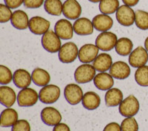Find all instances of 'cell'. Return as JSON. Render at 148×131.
I'll return each instance as SVG.
<instances>
[{
    "label": "cell",
    "mask_w": 148,
    "mask_h": 131,
    "mask_svg": "<svg viewBox=\"0 0 148 131\" xmlns=\"http://www.w3.org/2000/svg\"><path fill=\"white\" fill-rule=\"evenodd\" d=\"M120 114L125 117H133L139 110V102L133 95L125 98L119 107Z\"/></svg>",
    "instance_id": "obj_1"
},
{
    "label": "cell",
    "mask_w": 148,
    "mask_h": 131,
    "mask_svg": "<svg viewBox=\"0 0 148 131\" xmlns=\"http://www.w3.org/2000/svg\"><path fill=\"white\" fill-rule=\"evenodd\" d=\"M42 45L47 52L51 53L59 52L62 47L60 38L53 30H48L42 36Z\"/></svg>",
    "instance_id": "obj_2"
},
{
    "label": "cell",
    "mask_w": 148,
    "mask_h": 131,
    "mask_svg": "<svg viewBox=\"0 0 148 131\" xmlns=\"http://www.w3.org/2000/svg\"><path fill=\"white\" fill-rule=\"evenodd\" d=\"M96 71L93 65L83 64L79 66L74 73V78L78 84H86L93 80L96 76Z\"/></svg>",
    "instance_id": "obj_3"
},
{
    "label": "cell",
    "mask_w": 148,
    "mask_h": 131,
    "mask_svg": "<svg viewBox=\"0 0 148 131\" xmlns=\"http://www.w3.org/2000/svg\"><path fill=\"white\" fill-rule=\"evenodd\" d=\"M39 99V94L35 90L27 87L18 92L17 96V103L19 107L28 108L35 105Z\"/></svg>",
    "instance_id": "obj_4"
},
{
    "label": "cell",
    "mask_w": 148,
    "mask_h": 131,
    "mask_svg": "<svg viewBox=\"0 0 148 131\" xmlns=\"http://www.w3.org/2000/svg\"><path fill=\"white\" fill-rule=\"evenodd\" d=\"M60 88L54 84H47L40 90L39 100L44 104H53L58 101L60 97Z\"/></svg>",
    "instance_id": "obj_5"
},
{
    "label": "cell",
    "mask_w": 148,
    "mask_h": 131,
    "mask_svg": "<svg viewBox=\"0 0 148 131\" xmlns=\"http://www.w3.org/2000/svg\"><path fill=\"white\" fill-rule=\"evenodd\" d=\"M79 56L78 47L74 42H67L64 44L59 51V59L60 62L69 64L76 60Z\"/></svg>",
    "instance_id": "obj_6"
},
{
    "label": "cell",
    "mask_w": 148,
    "mask_h": 131,
    "mask_svg": "<svg viewBox=\"0 0 148 131\" xmlns=\"http://www.w3.org/2000/svg\"><path fill=\"white\" fill-rule=\"evenodd\" d=\"M118 41L117 36L112 32H102L99 34L96 39V45L103 51H110L116 47Z\"/></svg>",
    "instance_id": "obj_7"
},
{
    "label": "cell",
    "mask_w": 148,
    "mask_h": 131,
    "mask_svg": "<svg viewBox=\"0 0 148 131\" xmlns=\"http://www.w3.org/2000/svg\"><path fill=\"white\" fill-rule=\"evenodd\" d=\"M116 16L120 25L125 27H129L133 25L135 22L136 14L131 8L126 5H123L117 10Z\"/></svg>",
    "instance_id": "obj_8"
},
{
    "label": "cell",
    "mask_w": 148,
    "mask_h": 131,
    "mask_svg": "<svg viewBox=\"0 0 148 131\" xmlns=\"http://www.w3.org/2000/svg\"><path fill=\"white\" fill-rule=\"evenodd\" d=\"M64 98L71 105H76L81 102L83 98V91L78 84H68L64 87Z\"/></svg>",
    "instance_id": "obj_9"
},
{
    "label": "cell",
    "mask_w": 148,
    "mask_h": 131,
    "mask_svg": "<svg viewBox=\"0 0 148 131\" xmlns=\"http://www.w3.org/2000/svg\"><path fill=\"white\" fill-rule=\"evenodd\" d=\"M99 49L93 44H86L84 45L79 51V61L84 64H88L96 59L99 55Z\"/></svg>",
    "instance_id": "obj_10"
},
{
    "label": "cell",
    "mask_w": 148,
    "mask_h": 131,
    "mask_svg": "<svg viewBox=\"0 0 148 131\" xmlns=\"http://www.w3.org/2000/svg\"><path fill=\"white\" fill-rule=\"evenodd\" d=\"M148 62V52L146 49L138 46L129 56V63L133 67L145 66Z\"/></svg>",
    "instance_id": "obj_11"
},
{
    "label": "cell",
    "mask_w": 148,
    "mask_h": 131,
    "mask_svg": "<svg viewBox=\"0 0 148 131\" xmlns=\"http://www.w3.org/2000/svg\"><path fill=\"white\" fill-rule=\"evenodd\" d=\"M54 30L56 35L62 39L67 40L72 39L73 35V26L67 19H60L57 21L54 27Z\"/></svg>",
    "instance_id": "obj_12"
},
{
    "label": "cell",
    "mask_w": 148,
    "mask_h": 131,
    "mask_svg": "<svg viewBox=\"0 0 148 131\" xmlns=\"http://www.w3.org/2000/svg\"><path fill=\"white\" fill-rule=\"evenodd\" d=\"M41 119L48 126H56L62 121V115L57 109L53 107H47L41 112Z\"/></svg>",
    "instance_id": "obj_13"
},
{
    "label": "cell",
    "mask_w": 148,
    "mask_h": 131,
    "mask_svg": "<svg viewBox=\"0 0 148 131\" xmlns=\"http://www.w3.org/2000/svg\"><path fill=\"white\" fill-rule=\"evenodd\" d=\"M50 26V22L41 16H34L29 21V29L36 35L45 34L49 30Z\"/></svg>",
    "instance_id": "obj_14"
},
{
    "label": "cell",
    "mask_w": 148,
    "mask_h": 131,
    "mask_svg": "<svg viewBox=\"0 0 148 131\" xmlns=\"http://www.w3.org/2000/svg\"><path fill=\"white\" fill-rule=\"evenodd\" d=\"M63 15L71 20L79 19L82 14V7L76 0H66L63 4Z\"/></svg>",
    "instance_id": "obj_15"
},
{
    "label": "cell",
    "mask_w": 148,
    "mask_h": 131,
    "mask_svg": "<svg viewBox=\"0 0 148 131\" xmlns=\"http://www.w3.org/2000/svg\"><path fill=\"white\" fill-rule=\"evenodd\" d=\"M130 67L126 62L119 61L113 63L110 69V74L116 79H125L130 75Z\"/></svg>",
    "instance_id": "obj_16"
},
{
    "label": "cell",
    "mask_w": 148,
    "mask_h": 131,
    "mask_svg": "<svg viewBox=\"0 0 148 131\" xmlns=\"http://www.w3.org/2000/svg\"><path fill=\"white\" fill-rule=\"evenodd\" d=\"M74 32L79 36H88L93 33V25L87 18H79L73 25Z\"/></svg>",
    "instance_id": "obj_17"
},
{
    "label": "cell",
    "mask_w": 148,
    "mask_h": 131,
    "mask_svg": "<svg viewBox=\"0 0 148 131\" xmlns=\"http://www.w3.org/2000/svg\"><path fill=\"white\" fill-rule=\"evenodd\" d=\"M93 83L97 89L100 91H108L113 87L114 80L110 74L102 72L96 75L93 79Z\"/></svg>",
    "instance_id": "obj_18"
},
{
    "label": "cell",
    "mask_w": 148,
    "mask_h": 131,
    "mask_svg": "<svg viewBox=\"0 0 148 131\" xmlns=\"http://www.w3.org/2000/svg\"><path fill=\"white\" fill-rule=\"evenodd\" d=\"M93 27L98 31L100 32H107L113 27V19L106 14H99L92 19Z\"/></svg>",
    "instance_id": "obj_19"
},
{
    "label": "cell",
    "mask_w": 148,
    "mask_h": 131,
    "mask_svg": "<svg viewBox=\"0 0 148 131\" xmlns=\"http://www.w3.org/2000/svg\"><path fill=\"white\" fill-rule=\"evenodd\" d=\"M13 81L18 88L24 89L28 87L31 84L32 76L26 70L18 69L14 72Z\"/></svg>",
    "instance_id": "obj_20"
},
{
    "label": "cell",
    "mask_w": 148,
    "mask_h": 131,
    "mask_svg": "<svg viewBox=\"0 0 148 131\" xmlns=\"http://www.w3.org/2000/svg\"><path fill=\"white\" fill-rule=\"evenodd\" d=\"M29 21L27 14L21 10L14 11L10 19L12 25L18 30H26L29 27Z\"/></svg>",
    "instance_id": "obj_21"
},
{
    "label": "cell",
    "mask_w": 148,
    "mask_h": 131,
    "mask_svg": "<svg viewBox=\"0 0 148 131\" xmlns=\"http://www.w3.org/2000/svg\"><path fill=\"white\" fill-rule=\"evenodd\" d=\"M17 99L16 95L11 87L8 86L0 87V102L6 108H11Z\"/></svg>",
    "instance_id": "obj_22"
},
{
    "label": "cell",
    "mask_w": 148,
    "mask_h": 131,
    "mask_svg": "<svg viewBox=\"0 0 148 131\" xmlns=\"http://www.w3.org/2000/svg\"><path fill=\"white\" fill-rule=\"evenodd\" d=\"M92 62V65L95 69L99 72L102 73L110 69L111 66L113 64V59L110 54L103 53L99 54Z\"/></svg>",
    "instance_id": "obj_23"
},
{
    "label": "cell",
    "mask_w": 148,
    "mask_h": 131,
    "mask_svg": "<svg viewBox=\"0 0 148 131\" xmlns=\"http://www.w3.org/2000/svg\"><path fill=\"white\" fill-rule=\"evenodd\" d=\"M105 104L108 108H113L119 105L123 101V93L118 88H111L105 93Z\"/></svg>",
    "instance_id": "obj_24"
},
{
    "label": "cell",
    "mask_w": 148,
    "mask_h": 131,
    "mask_svg": "<svg viewBox=\"0 0 148 131\" xmlns=\"http://www.w3.org/2000/svg\"><path fill=\"white\" fill-rule=\"evenodd\" d=\"M82 103L85 109L93 110L99 107L101 104V99L96 93L93 91H89L84 94Z\"/></svg>",
    "instance_id": "obj_25"
},
{
    "label": "cell",
    "mask_w": 148,
    "mask_h": 131,
    "mask_svg": "<svg viewBox=\"0 0 148 131\" xmlns=\"http://www.w3.org/2000/svg\"><path fill=\"white\" fill-rule=\"evenodd\" d=\"M18 113L13 108H7L1 113V126L3 128L13 127L18 121Z\"/></svg>",
    "instance_id": "obj_26"
},
{
    "label": "cell",
    "mask_w": 148,
    "mask_h": 131,
    "mask_svg": "<svg viewBox=\"0 0 148 131\" xmlns=\"http://www.w3.org/2000/svg\"><path fill=\"white\" fill-rule=\"evenodd\" d=\"M32 81L34 84L39 87H45L49 84L51 76L47 71L42 68H36L32 72Z\"/></svg>",
    "instance_id": "obj_27"
},
{
    "label": "cell",
    "mask_w": 148,
    "mask_h": 131,
    "mask_svg": "<svg viewBox=\"0 0 148 131\" xmlns=\"http://www.w3.org/2000/svg\"><path fill=\"white\" fill-rule=\"evenodd\" d=\"M133 48V42L128 38L126 37H122L118 39L116 42V53L120 56H128L132 53Z\"/></svg>",
    "instance_id": "obj_28"
},
{
    "label": "cell",
    "mask_w": 148,
    "mask_h": 131,
    "mask_svg": "<svg viewBox=\"0 0 148 131\" xmlns=\"http://www.w3.org/2000/svg\"><path fill=\"white\" fill-rule=\"evenodd\" d=\"M45 10L47 14L53 16H60L62 13L63 4L61 0H45Z\"/></svg>",
    "instance_id": "obj_29"
},
{
    "label": "cell",
    "mask_w": 148,
    "mask_h": 131,
    "mask_svg": "<svg viewBox=\"0 0 148 131\" xmlns=\"http://www.w3.org/2000/svg\"><path fill=\"white\" fill-rule=\"evenodd\" d=\"M119 0H101L99 2V10L103 14H112L119 8Z\"/></svg>",
    "instance_id": "obj_30"
},
{
    "label": "cell",
    "mask_w": 148,
    "mask_h": 131,
    "mask_svg": "<svg viewBox=\"0 0 148 131\" xmlns=\"http://www.w3.org/2000/svg\"><path fill=\"white\" fill-rule=\"evenodd\" d=\"M135 80L137 84L142 87L148 86V66L138 67L135 73Z\"/></svg>",
    "instance_id": "obj_31"
},
{
    "label": "cell",
    "mask_w": 148,
    "mask_h": 131,
    "mask_svg": "<svg viewBox=\"0 0 148 131\" xmlns=\"http://www.w3.org/2000/svg\"><path fill=\"white\" fill-rule=\"evenodd\" d=\"M135 23L138 28L142 30H148V13L145 10H138L135 12Z\"/></svg>",
    "instance_id": "obj_32"
},
{
    "label": "cell",
    "mask_w": 148,
    "mask_h": 131,
    "mask_svg": "<svg viewBox=\"0 0 148 131\" xmlns=\"http://www.w3.org/2000/svg\"><path fill=\"white\" fill-rule=\"evenodd\" d=\"M121 131H138V122L135 118L127 117L121 122Z\"/></svg>",
    "instance_id": "obj_33"
},
{
    "label": "cell",
    "mask_w": 148,
    "mask_h": 131,
    "mask_svg": "<svg viewBox=\"0 0 148 131\" xmlns=\"http://www.w3.org/2000/svg\"><path fill=\"white\" fill-rule=\"evenodd\" d=\"M14 78V75H12L10 70L6 66H0V84H8L11 82L12 79Z\"/></svg>",
    "instance_id": "obj_34"
},
{
    "label": "cell",
    "mask_w": 148,
    "mask_h": 131,
    "mask_svg": "<svg viewBox=\"0 0 148 131\" xmlns=\"http://www.w3.org/2000/svg\"><path fill=\"white\" fill-rule=\"evenodd\" d=\"M12 15L13 14L10 8L3 4L0 5V22L1 23H5L10 21L11 19Z\"/></svg>",
    "instance_id": "obj_35"
},
{
    "label": "cell",
    "mask_w": 148,
    "mask_h": 131,
    "mask_svg": "<svg viewBox=\"0 0 148 131\" xmlns=\"http://www.w3.org/2000/svg\"><path fill=\"white\" fill-rule=\"evenodd\" d=\"M11 131H30V125L27 120H18L12 127Z\"/></svg>",
    "instance_id": "obj_36"
},
{
    "label": "cell",
    "mask_w": 148,
    "mask_h": 131,
    "mask_svg": "<svg viewBox=\"0 0 148 131\" xmlns=\"http://www.w3.org/2000/svg\"><path fill=\"white\" fill-rule=\"evenodd\" d=\"M45 3V0H24V5L27 8H39Z\"/></svg>",
    "instance_id": "obj_37"
},
{
    "label": "cell",
    "mask_w": 148,
    "mask_h": 131,
    "mask_svg": "<svg viewBox=\"0 0 148 131\" xmlns=\"http://www.w3.org/2000/svg\"><path fill=\"white\" fill-rule=\"evenodd\" d=\"M5 5L10 8L15 9L16 8L20 7L22 3H24V0H5Z\"/></svg>",
    "instance_id": "obj_38"
},
{
    "label": "cell",
    "mask_w": 148,
    "mask_h": 131,
    "mask_svg": "<svg viewBox=\"0 0 148 131\" xmlns=\"http://www.w3.org/2000/svg\"><path fill=\"white\" fill-rule=\"evenodd\" d=\"M103 131H121V125L116 122H111L104 127Z\"/></svg>",
    "instance_id": "obj_39"
},
{
    "label": "cell",
    "mask_w": 148,
    "mask_h": 131,
    "mask_svg": "<svg viewBox=\"0 0 148 131\" xmlns=\"http://www.w3.org/2000/svg\"><path fill=\"white\" fill-rule=\"evenodd\" d=\"M53 131H71L68 125L64 123H59L57 125L54 126Z\"/></svg>",
    "instance_id": "obj_40"
},
{
    "label": "cell",
    "mask_w": 148,
    "mask_h": 131,
    "mask_svg": "<svg viewBox=\"0 0 148 131\" xmlns=\"http://www.w3.org/2000/svg\"><path fill=\"white\" fill-rule=\"evenodd\" d=\"M122 2L125 5H127L129 7H133L138 3L139 0H122Z\"/></svg>",
    "instance_id": "obj_41"
},
{
    "label": "cell",
    "mask_w": 148,
    "mask_h": 131,
    "mask_svg": "<svg viewBox=\"0 0 148 131\" xmlns=\"http://www.w3.org/2000/svg\"><path fill=\"white\" fill-rule=\"evenodd\" d=\"M145 48L146 49L147 51L148 52V37L145 39Z\"/></svg>",
    "instance_id": "obj_42"
},
{
    "label": "cell",
    "mask_w": 148,
    "mask_h": 131,
    "mask_svg": "<svg viewBox=\"0 0 148 131\" xmlns=\"http://www.w3.org/2000/svg\"><path fill=\"white\" fill-rule=\"evenodd\" d=\"M90 2H93V3H96V2H100L101 0H89Z\"/></svg>",
    "instance_id": "obj_43"
}]
</instances>
